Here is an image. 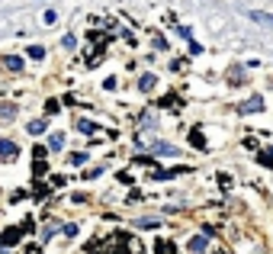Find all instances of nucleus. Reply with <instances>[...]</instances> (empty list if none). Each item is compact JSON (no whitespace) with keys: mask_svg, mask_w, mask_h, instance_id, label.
Listing matches in <instances>:
<instances>
[{"mask_svg":"<svg viewBox=\"0 0 273 254\" xmlns=\"http://www.w3.org/2000/svg\"><path fill=\"white\" fill-rule=\"evenodd\" d=\"M19 154V145L10 142V139H0V161H13Z\"/></svg>","mask_w":273,"mask_h":254,"instance_id":"nucleus-1","label":"nucleus"},{"mask_svg":"<svg viewBox=\"0 0 273 254\" xmlns=\"http://www.w3.org/2000/svg\"><path fill=\"white\" fill-rule=\"evenodd\" d=\"M247 19H251V23H260V26H270V29H273V13H267V10H247Z\"/></svg>","mask_w":273,"mask_h":254,"instance_id":"nucleus-2","label":"nucleus"},{"mask_svg":"<svg viewBox=\"0 0 273 254\" xmlns=\"http://www.w3.org/2000/svg\"><path fill=\"white\" fill-rule=\"evenodd\" d=\"M203 251H206V235H199V238L190 241V254H203Z\"/></svg>","mask_w":273,"mask_h":254,"instance_id":"nucleus-3","label":"nucleus"},{"mask_svg":"<svg viewBox=\"0 0 273 254\" xmlns=\"http://www.w3.org/2000/svg\"><path fill=\"white\" fill-rule=\"evenodd\" d=\"M45 119H35V123H29V135H45Z\"/></svg>","mask_w":273,"mask_h":254,"instance_id":"nucleus-4","label":"nucleus"},{"mask_svg":"<svg viewBox=\"0 0 273 254\" xmlns=\"http://www.w3.org/2000/svg\"><path fill=\"white\" fill-rule=\"evenodd\" d=\"M19 235H23L19 228H7V235H4V245L10 248V245H13V241H19Z\"/></svg>","mask_w":273,"mask_h":254,"instance_id":"nucleus-5","label":"nucleus"},{"mask_svg":"<svg viewBox=\"0 0 273 254\" xmlns=\"http://www.w3.org/2000/svg\"><path fill=\"white\" fill-rule=\"evenodd\" d=\"M260 106H264V103H260V96H254V100H247L241 106V113H254V110H260Z\"/></svg>","mask_w":273,"mask_h":254,"instance_id":"nucleus-6","label":"nucleus"},{"mask_svg":"<svg viewBox=\"0 0 273 254\" xmlns=\"http://www.w3.org/2000/svg\"><path fill=\"white\" fill-rule=\"evenodd\" d=\"M4 68H13V71H19V68H23V62H19V58H4Z\"/></svg>","mask_w":273,"mask_h":254,"instance_id":"nucleus-7","label":"nucleus"},{"mask_svg":"<svg viewBox=\"0 0 273 254\" xmlns=\"http://www.w3.org/2000/svg\"><path fill=\"white\" fill-rule=\"evenodd\" d=\"M29 58H45V48L42 45H32L29 48Z\"/></svg>","mask_w":273,"mask_h":254,"instance_id":"nucleus-8","label":"nucleus"},{"mask_svg":"<svg viewBox=\"0 0 273 254\" xmlns=\"http://www.w3.org/2000/svg\"><path fill=\"white\" fill-rule=\"evenodd\" d=\"M151 87H154V77L145 74V77H141V90H151Z\"/></svg>","mask_w":273,"mask_h":254,"instance_id":"nucleus-9","label":"nucleus"},{"mask_svg":"<svg viewBox=\"0 0 273 254\" xmlns=\"http://www.w3.org/2000/svg\"><path fill=\"white\" fill-rule=\"evenodd\" d=\"M61 45H65V48H74V45H77V39H74V35H65Z\"/></svg>","mask_w":273,"mask_h":254,"instance_id":"nucleus-10","label":"nucleus"},{"mask_svg":"<svg viewBox=\"0 0 273 254\" xmlns=\"http://www.w3.org/2000/svg\"><path fill=\"white\" fill-rule=\"evenodd\" d=\"M158 251H161V254H174V245H167V241H161V245H158Z\"/></svg>","mask_w":273,"mask_h":254,"instance_id":"nucleus-11","label":"nucleus"},{"mask_svg":"<svg viewBox=\"0 0 273 254\" xmlns=\"http://www.w3.org/2000/svg\"><path fill=\"white\" fill-rule=\"evenodd\" d=\"M84 161H87V154H84V151H77L74 158H71V164H84Z\"/></svg>","mask_w":273,"mask_h":254,"instance_id":"nucleus-12","label":"nucleus"},{"mask_svg":"<svg viewBox=\"0 0 273 254\" xmlns=\"http://www.w3.org/2000/svg\"><path fill=\"white\" fill-rule=\"evenodd\" d=\"M77 129H80V132H87V135H90V132H93V129H97V126H93V123H80Z\"/></svg>","mask_w":273,"mask_h":254,"instance_id":"nucleus-13","label":"nucleus"}]
</instances>
